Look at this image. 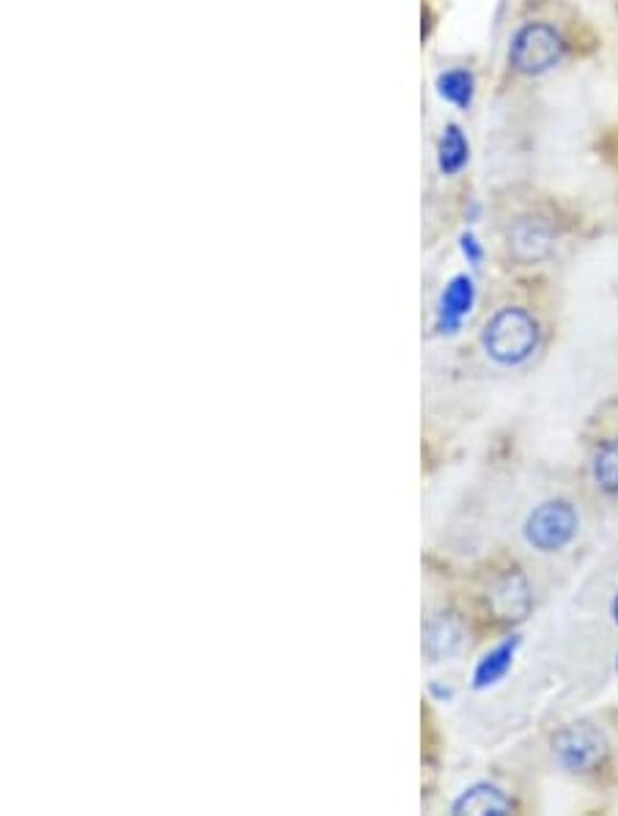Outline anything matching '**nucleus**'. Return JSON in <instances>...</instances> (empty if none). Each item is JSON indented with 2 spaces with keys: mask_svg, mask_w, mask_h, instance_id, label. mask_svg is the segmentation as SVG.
Instances as JSON below:
<instances>
[{
  "mask_svg": "<svg viewBox=\"0 0 618 816\" xmlns=\"http://www.w3.org/2000/svg\"><path fill=\"white\" fill-rule=\"evenodd\" d=\"M473 306V281L467 276H456L454 281L445 287L443 292V302H440V311H443L445 319H454L460 322Z\"/></svg>",
  "mask_w": 618,
  "mask_h": 816,
  "instance_id": "obj_11",
  "label": "nucleus"
},
{
  "mask_svg": "<svg viewBox=\"0 0 618 816\" xmlns=\"http://www.w3.org/2000/svg\"><path fill=\"white\" fill-rule=\"evenodd\" d=\"M481 608L495 624L512 627L528 619L534 608V591L523 569L506 567L495 569L481 589Z\"/></svg>",
  "mask_w": 618,
  "mask_h": 816,
  "instance_id": "obj_4",
  "label": "nucleus"
},
{
  "mask_svg": "<svg viewBox=\"0 0 618 816\" xmlns=\"http://www.w3.org/2000/svg\"><path fill=\"white\" fill-rule=\"evenodd\" d=\"M514 647H517V641L514 643H501V647L492 649L490 654H484V660H481L478 668H476V688H486V684L497 682V679L503 676V673L508 671V665H512V658H514Z\"/></svg>",
  "mask_w": 618,
  "mask_h": 816,
  "instance_id": "obj_12",
  "label": "nucleus"
},
{
  "mask_svg": "<svg viewBox=\"0 0 618 816\" xmlns=\"http://www.w3.org/2000/svg\"><path fill=\"white\" fill-rule=\"evenodd\" d=\"M569 55V39L560 31L558 22L534 17L514 28L508 39L506 64L517 78H545L553 70H558Z\"/></svg>",
  "mask_w": 618,
  "mask_h": 816,
  "instance_id": "obj_2",
  "label": "nucleus"
},
{
  "mask_svg": "<svg viewBox=\"0 0 618 816\" xmlns=\"http://www.w3.org/2000/svg\"><path fill=\"white\" fill-rule=\"evenodd\" d=\"M591 482L597 484V489L608 498H616L618 495V435L616 437H605L594 445L591 451Z\"/></svg>",
  "mask_w": 618,
  "mask_h": 816,
  "instance_id": "obj_9",
  "label": "nucleus"
},
{
  "mask_svg": "<svg viewBox=\"0 0 618 816\" xmlns=\"http://www.w3.org/2000/svg\"><path fill=\"white\" fill-rule=\"evenodd\" d=\"M440 94L449 102H454V105L467 107L473 96V78L462 70L440 74Z\"/></svg>",
  "mask_w": 618,
  "mask_h": 816,
  "instance_id": "obj_13",
  "label": "nucleus"
},
{
  "mask_svg": "<svg viewBox=\"0 0 618 816\" xmlns=\"http://www.w3.org/2000/svg\"><path fill=\"white\" fill-rule=\"evenodd\" d=\"M503 248L514 265H539L555 250V223L542 213H523L508 220Z\"/></svg>",
  "mask_w": 618,
  "mask_h": 816,
  "instance_id": "obj_6",
  "label": "nucleus"
},
{
  "mask_svg": "<svg viewBox=\"0 0 618 816\" xmlns=\"http://www.w3.org/2000/svg\"><path fill=\"white\" fill-rule=\"evenodd\" d=\"M514 800L495 784H476L462 792L454 803V814H512Z\"/></svg>",
  "mask_w": 618,
  "mask_h": 816,
  "instance_id": "obj_8",
  "label": "nucleus"
},
{
  "mask_svg": "<svg viewBox=\"0 0 618 816\" xmlns=\"http://www.w3.org/2000/svg\"><path fill=\"white\" fill-rule=\"evenodd\" d=\"M467 641V619L462 610L456 608H440L429 613L426 624H423V652L432 663L454 658L462 652Z\"/></svg>",
  "mask_w": 618,
  "mask_h": 816,
  "instance_id": "obj_7",
  "label": "nucleus"
},
{
  "mask_svg": "<svg viewBox=\"0 0 618 816\" xmlns=\"http://www.w3.org/2000/svg\"><path fill=\"white\" fill-rule=\"evenodd\" d=\"M549 747H553V758L558 762V767L571 775L599 773L610 756V742L605 732L588 721L558 729Z\"/></svg>",
  "mask_w": 618,
  "mask_h": 816,
  "instance_id": "obj_3",
  "label": "nucleus"
},
{
  "mask_svg": "<svg viewBox=\"0 0 618 816\" xmlns=\"http://www.w3.org/2000/svg\"><path fill=\"white\" fill-rule=\"evenodd\" d=\"M580 530V515L564 498L545 500L525 519V539L542 552H560L575 541Z\"/></svg>",
  "mask_w": 618,
  "mask_h": 816,
  "instance_id": "obj_5",
  "label": "nucleus"
},
{
  "mask_svg": "<svg viewBox=\"0 0 618 816\" xmlns=\"http://www.w3.org/2000/svg\"><path fill=\"white\" fill-rule=\"evenodd\" d=\"M614 616H616V621H618V597H616V602H614Z\"/></svg>",
  "mask_w": 618,
  "mask_h": 816,
  "instance_id": "obj_14",
  "label": "nucleus"
},
{
  "mask_svg": "<svg viewBox=\"0 0 618 816\" xmlns=\"http://www.w3.org/2000/svg\"><path fill=\"white\" fill-rule=\"evenodd\" d=\"M437 159L443 174H456V171L465 168L467 159H471V146H467L465 135H462V130L456 127V124H449V127L443 130Z\"/></svg>",
  "mask_w": 618,
  "mask_h": 816,
  "instance_id": "obj_10",
  "label": "nucleus"
},
{
  "mask_svg": "<svg viewBox=\"0 0 618 816\" xmlns=\"http://www.w3.org/2000/svg\"><path fill=\"white\" fill-rule=\"evenodd\" d=\"M542 341L539 317L528 306L506 302L486 317L481 328V347L497 366H523L534 358Z\"/></svg>",
  "mask_w": 618,
  "mask_h": 816,
  "instance_id": "obj_1",
  "label": "nucleus"
}]
</instances>
